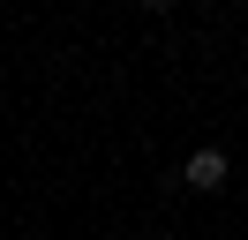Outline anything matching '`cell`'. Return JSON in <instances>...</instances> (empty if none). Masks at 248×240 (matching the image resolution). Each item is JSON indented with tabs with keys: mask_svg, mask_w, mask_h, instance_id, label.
Segmentation results:
<instances>
[{
	"mask_svg": "<svg viewBox=\"0 0 248 240\" xmlns=\"http://www.w3.org/2000/svg\"><path fill=\"white\" fill-rule=\"evenodd\" d=\"M226 180H233V158H226L218 143H196V150L181 158V188H196V195H218Z\"/></svg>",
	"mask_w": 248,
	"mask_h": 240,
	"instance_id": "6da1fadb",
	"label": "cell"
},
{
	"mask_svg": "<svg viewBox=\"0 0 248 240\" xmlns=\"http://www.w3.org/2000/svg\"><path fill=\"white\" fill-rule=\"evenodd\" d=\"M136 8H151V15H166V8H181V0H136Z\"/></svg>",
	"mask_w": 248,
	"mask_h": 240,
	"instance_id": "7a4b0ae2",
	"label": "cell"
}]
</instances>
